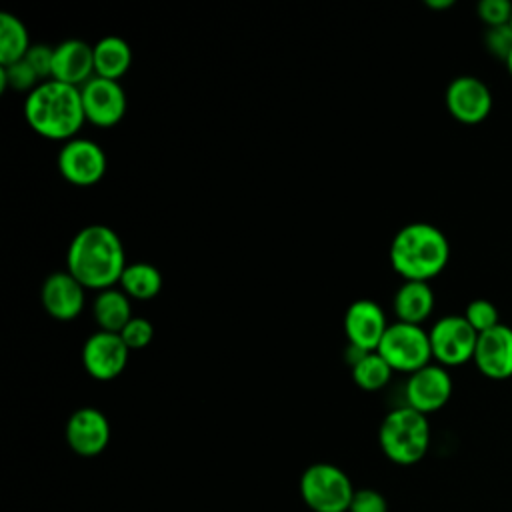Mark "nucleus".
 I'll return each instance as SVG.
<instances>
[{
	"label": "nucleus",
	"mask_w": 512,
	"mask_h": 512,
	"mask_svg": "<svg viewBox=\"0 0 512 512\" xmlns=\"http://www.w3.org/2000/svg\"><path fill=\"white\" fill-rule=\"evenodd\" d=\"M376 352L388 362L394 372H404L408 376L432 364L428 332L422 326L398 320L386 328Z\"/></svg>",
	"instance_id": "423d86ee"
},
{
	"label": "nucleus",
	"mask_w": 512,
	"mask_h": 512,
	"mask_svg": "<svg viewBox=\"0 0 512 512\" xmlns=\"http://www.w3.org/2000/svg\"><path fill=\"white\" fill-rule=\"evenodd\" d=\"M388 318L382 306L370 298L354 300L344 312V336L350 346L364 352H376L388 328Z\"/></svg>",
	"instance_id": "4468645a"
},
{
	"label": "nucleus",
	"mask_w": 512,
	"mask_h": 512,
	"mask_svg": "<svg viewBox=\"0 0 512 512\" xmlns=\"http://www.w3.org/2000/svg\"><path fill=\"white\" fill-rule=\"evenodd\" d=\"M126 266L124 244L106 224L80 228L66 250V270L86 290L114 288Z\"/></svg>",
	"instance_id": "f257e3e1"
},
{
	"label": "nucleus",
	"mask_w": 512,
	"mask_h": 512,
	"mask_svg": "<svg viewBox=\"0 0 512 512\" xmlns=\"http://www.w3.org/2000/svg\"><path fill=\"white\" fill-rule=\"evenodd\" d=\"M348 512H388V502L378 490L360 488L354 492Z\"/></svg>",
	"instance_id": "c756f323"
},
{
	"label": "nucleus",
	"mask_w": 512,
	"mask_h": 512,
	"mask_svg": "<svg viewBox=\"0 0 512 512\" xmlns=\"http://www.w3.org/2000/svg\"><path fill=\"white\" fill-rule=\"evenodd\" d=\"M510 26H512V20H510Z\"/></svg>",
	"instance_id": "473e14b6"
},
{
	"label": "nucleus",
	"mask_w": 512,
	"mask_h": 512,
	"mask_svg": "<svg viewBox=\"0 0 512 512\" xmlns=\"http://www.w3.org/2000/svg\"><path fill=\"white\" fill-rule=\"evenodd\" d=\"M130 348L124 344L120 334L96 330L90 334L82 346V366L84 370L100 382L118 378L128 366Z\"/></svg>",
	"instance_id": "1a4fd4ad"
},
{
	"label": "nucleus",
	"mask_w": 512,
	"mask_h": 512,
	"mask_svg": "<svg viewBox=\"0 0 512 512\" xmlns=\"http://www.w3.org/2000/svg\"><path fill=\"white\" fill-rule=\"evenodd\" d=\"M30 36L24 22L10 14H0V66L14 64L26 56L30 50Z\"/></svg>",
	"instance_id": "4be33fe9"
},
{
	"label": "nucleus",
	"mask_w": 512,
	"mask_h": 512,
	"mask_svg": "<svg viewBox=\"0 0 512 512\" xmlns=\"http://www.w3.org/2000/svg\"><path fill=\"white\" fill-rule=\"evenodd\" d=\"M504 64H506V70H508V74L512 76V52H510V56L504 60Z\"/></svg>",
	"instance_id": "2f4dec72"
},
{
	"label": "nucleus",
	"mask_w": 512,
	"mask_h": 512,
	"mask_svg": "<svg viewBox=\"0 0 512 512\" xmlns=\"http://www.w3.org/2000/svg\"><path fill=\"white\" fill-rule=\"evenodd\" d=\"M24 60L32 66L42 82L52 78V62H54V46L48 44H32L26 52Z\"/></svg>",
	"instance_id": "c85d7f7f"
},
{
	"label": "nucleus",
	"mask_w": 512,
	"mask_h": 512,
	"mask_svg": "<svg viewBox=\"0 0 512 512\" xmlns=\"http://www.w3.org/2000/svg\"><path fill=\"white\" fill-rule=\"evenodd\" d=\"M392 372L394 370L388 366V362L378 352H368L364 358H360L350 368L354 384L366 392L382 390L390 382Z\"/></svg>",
	"instance_id": "5701e85b"
},
{
	"label": "nucleus",
	"mask_w": 512,
	"mask_h": 512,
	"mask_svg": "<svg viewBox=\"0 0 512 512\" xmlns=\"http://www.w3.org/2000/svg\"><path fill=\"white\" fill-rule=\"evenodd\" d=\"M462 316L468 320V324H470L478 334H482V332H486V330H492L494 326L502 324V322H500L498 308H496L490 300H486V298H474V300H470V302L466 304V310H464Z\"/></svg>",
	"instance_id": "393cba45"
},
{
	"label": "nucleus",
	"mask_w": 512,
	"mask_h": 512,
	"mask_svg": "<svg viewBox=\"0 0 512 512\" xmlns=\"http://www.w3.org/2000/svg\"><path fill=\"white\" fill-rule=\"evenodd\" d=\"M40 304L54 320L70 322L84 310L86 288L68 270H56L42 282Z\"/></svg>",
	"instance_id": "2eb2a0df"
},
{
	"label": "nucleus",
	"mask_w": 512,
	"mask_h": 512,
	"mask_svg": "<svg viewBox=\"0 0 512 512\" xmlns=\"http://www.w3.org/2000/svg\"><path fill=\"white\" fill-rule=\"evenodd\" d=\"M92 314L98 330L120 334L122 328L134 318L132 300L120 288L100 290L92 302Z\"/></svg>",
	"instance_id": "aec40b11"
},
{
	"label": "nucleus",
	"mask_w": 512,
	"mask_h": 512,
	"mask_svg": "<svg viewBox=\"0 0 512 512\" xmlns=\"http://www.w3.org/2000/svg\"><path fill=\"white\" fill-rule=\"evenodd\" d=\"M298 488L304 504L314 512H348L356 492L348 474L330 462L310 464Z\"/></svg>",
	"instance_id": "39448f33"
},
{
	"label": "nucleus",
	"mask_w": 512,
	"mask_h": 512,
	"mask_svg": "<svg viewBox=\"0 0 512 512\" xmlns=\"http://www.w3.org/2000/svg\"><path fill=\"white\" fill-rule=\"evenodd\" d=\"M444 102L450 116L462 124H480L492 112V92L488 84L472 74L452 78L446 86Z\"/></svg>",
	"instance_id": "9d476101"
},
{
	"label": "nucleus",
	"mask_w": 512,
	"mask_h": 512,
	"mask_svg": "<svg viewBox=\"0 0 512 512\" xmlns=\"http://www.w3.org/2000/svg\"><path fill=\"white\" fill-rule=\"evenodd\" d=\"M130 300H152L162 290V272L150 262H130L118 282Z\"/></svg>",
	"instance_id": "412c9836"
},
{
	"label": "nucleus",
	"mask_w": 512,
	"mask_h": 512,
	"mask_svg": "<svg viewBox=\"0 0 512 512\" xmlns=\"http://www.w3.org/2000/svg\"><path fill=\"white\" fill-rule=\"evenodd\" d=\"M474 364L486 378L506 380L512 376V328L498 324L478 334Z\"/></svg>",
	"instance_id": "dca6fc26"
},
{
	"label": "nucleus",
	"mask_w": 512,
	"mask_h": 512,
	"mask_svg": "<svg viewBox=\"0 0 512 512\" xmlns=\"http://www.w3.org/2000/svg\"><path fill=\"white\" fill-rule=\"evenodd\" d=\"M378 444L394 464L412 466L420 462L430 448L428 416L406 404L390 410L380 422Z\"/></svg>",
	"instance_id": "20e7f679"
},
{
	"label": "nucleus",
	"mask_w": 512,
	"mask_h": 512,
	"mask_svg": "<svg viewBox=\"0 0 512 512\" xmlns=\"http://www.w3.org/2000/svg\"><path fill=\"white\" fill-rule=\"evenodd\" d=\"M404 396L406 406L428 416L448 404L452 396V376L444 366L428 364L408 376Z\"/></svg>",
	"instance_id": "ddd939ff"
},
{
	"label": "nucleus",
	"mask_w": 512,
	"mask_h": 512,
	"mask_svg": "<svg viewBox=\"0 0 512 512\" xmlns=\"http://www.w3.org/2000/svg\"><path fill=\"white\" fill-rule=\"evenodd\" d=\"M120 338L130 350H142L146 348L154 338V326L144 316H134L120 332Z\"/></svg>",
	"instance_id": "a878e982"
},
{
	"label": "nucleus",
	"mask_w": 512,
	"mask_h": 512,
	"mask_svg": "<svg viewBox=\"0 0 512 512\" xmlns=\"http://www.w3.org/2000/svg\"><path fill=\"white\" fill-rule=\"evenodd\" d=\"M478 18L486 24V28L504 26L512 20V2L510 0H480L476 4Z\"/></svg>",
	"instance_id": "bb28decb"
},
{
	"label": "nucleus",
	"mask_w": 512,
	"mask_h": 512,
	"mask_svg": "<svg viewBox=\"0 0 512 512\" xmlns=\"http://www.w3.org/2000/svg\"><path fill=\"white\" fill-rule=\"evenodd\" d=\"M26 124L48 140L68 142L86 124L80 88L56 80L40 82L24 98Z\"/></svg>",
	"instance_id": "f03ea898"
},
{
	"label": "nucleus",
	"mask_w": 512,
	"mask_h": 512,
	"mask_svg": "<svg viewBox=\"0 0 512 512\" xmlns=\"http://www.w3.org/2000/svg\"><path fill=\"white\" fill-rule=\"evenodd\" d=\"M392 308L398 322L422 326L434 310V292L428 282L404 280L392 298Z\"/></svg>",
	"instance_id": "a211bd4d"
},
{
	"label": "nucleus",
	"mask_w": 512,
	"mask_h": 512,
	"mask_svg": "<svg viewBox=\"0 0 512 512\" xmlns=\"http://www.w3.org/2000/svg\"><path fill=\"white\" fill-rule=\"evenodd\" d=\"M64 436L74 454L92 458L106 450L110 442V422L102 410L82 406L68 416Z\"/></svg>",
	"instance_id": "f8f14e48"
},
{
	"label": "nucleus",
	"mask_w": 512,
	"mask_h": 512,
	"mask_svg": "<svg viewBox=\"0 0 512 512\" xmlns=\"http://www.w3.org/2000/svg\"><path fill=\"white\" fill-rule=\"evenodd\" d=\"M42 80L38 74L32 70V66L22 58L14 64L0 66V92L4 94L8 88L16 92H26L30 94Z\"/></svg>",
	"instance_id": "b1692460"
},
{
	"label": "nucleus",
	"mask_w": 512,
	"mask_h": 512,
	"mask_svg": "<svg viewBox=\"0 0 512 512\" xmlns=\"http://www.w3.org/2000/svg\"><path fill=\"white\" fill-rule=\"evenodd\" d=\"M432 358L448 368L460 366L474 358L478 332L460 314H448L438 318L428 330Z\"/></svg>",
	"instance_id": "0eeeda50"
},
{
	"label": "nucleus",
	"mask_w": 512,
	"mask_h": 512,
	"mask_svg": "<svg viewBox=\"0 0 512 512\" xmlns=\"http://www.w3.org/2000/svg\"><path fill=\"white\" fill-rule=\"evenodd\" d=\"M94 76L116 80L130 70L132 66V48L120 36H104L94 46Z\"/></svg>",
	"instance_id": "6ab92c4d"
},
{
	"label": "nucleus",
	"mask_w": 512,
	"mask_h": 512,
	"mask_svg": "<svg viewBox=\"0 0 512 512\" xmlns=\"http://www.w3.org/2000/svg\"><path fill=\"white\" fill-rule=\"evenodd\" d=\"M90 78H94V52L88 42L70 38L54 46L50 80L82 88Z\"/></svg>",
	"instance_id": "f3484780"
},
{
	"label": "nucleus",
	"mask_w": 512,
	"mask_h": 512,
	"mask_svg": "<svg viewBox=\"0 0 512 512\" xmlns=\"http://www.w3.org/2000/svg\"><path fill=\"white\" fill-rule=\"evenodd\" d=\"M430 10H448L454 6V0H426L424 2Z\"/></svg>",
	"instance_id": "7c9ffc66"
},
{
	"label": "nucleus",
	"mask_w": 512,
	"mask_h": 512,
	"mask_svg": "<svg viewBox=\"0 0 512 512\" xmlns=\"http://www.w3.org/2000/svg\"><path fill=\"white\" fill-rule=\"evenodd\" d=\"M56 166L66 182L86 188L98 184L104 178L106 154L98 142L76 136L60 146Z\"/></svg>",
	"instance_id": "6e6552de"
},
{
	"label": "nucleus",
	"mask_w": 512,
	"mask_h": 512,
	"mask_svg": "<svg viewBox=\"0 0 512 512\" xmlns=\"http://www.w3.org/2000/svg\"><path fill=\"white\" fill-rule=\"evenodd\" d=\"M388 256L392 270L404 280L428 282L446 268L450 242L438 226L410 222L394 234Z\"/></svg>",
	"instance_id": "7ed1b4c3"
},
{
	"label": "nucleus",
	"mask_w": 512,
	"mask_h": 512,
	"mask_svg": "<svg viewBox=\"0 0 512 512\" xmlns=\"http://www.w3.org/2000/svg\"><path fill=\"white\" fill-rule=\"evenodd\" d=\"M80 96H82L86 122L98 128L116 126L128 110L126 92L122 84L116 80L94 76L80 88Z\"/></svg>",
	"instance_id": "9b49d317"
},
{
	"label": "nucleus",
	"mask_w": 512,
	"mask_h": 512,
	"mask_svg": "<svg viewBox=\"0 0 512 512\" xmlns=\"http://www.w3.org/2000/svg\"><path fill=\"white\" fill-rule=\"evenodd\" d=\"M484 46L494 58L504 62L512 52V26L504 24V26L486 28Z\"/></svg>",
	"instance_id": "cd10ccee"
}]
</instances>
